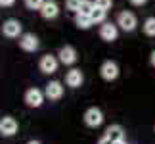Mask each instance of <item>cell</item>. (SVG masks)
<instances>
[{"mask_svg":"<svg viewBox=\"0 0 155 144\" xmlns=\"http://www.w3.org/2000/svg\"><path fill=\"white\" fill-rule=\"evenodd\" d=\"M84 125L86 127H90V129H98L100 125L104 123V111L100 110V108L96 106H92V108H88V110L84 111Z\"/></svg>","mask_w":155,"mask_h":144,"instance_id":"cell-1","label":"cell"},{"mask_svg":"<svg viewBox=\"0 0 155 144\" xmlns=\"http://www.w3.org/2000/svg\"><path fill=\"white\" fill-rule=\"evenodd\" d=\"M117 25L119 29H123L124 33H130V31H134L136 25H138V19H136V15L132 14V12H121V14L117 15Z\"/></svg>","mask_w":155,"mask_h":144,"instance_id":"cell-2","label":"cell"},{"mask_svg":"<svg viewBox=\"0 0 155 144\" xmlns=\"http://www.w3.org/2000/svg\"><path fill=\"white\" fill-rule=\"evenodd\" d=\"M44 98H46L44 91H40V88H37V87L29 88V91L25 92V104L29 108H40L44 104Z\"/></svg>","mask_w":155,"mask_h":144,"instance_id":"cell-3","label":"cell"},{"mask_svg":"<svg viewBox=\"0 0 155 144\" xmlns=\"http://www.w3.org/2000/svg\"><path fill=\"white\" fill-rule=\"evenodd\" d=\"M58 67H59V58L52 56V54H46V56H42V58H40V62H38V69L42 71V73H46V75L56 73Z\"/></svg>","mask_w":155,"mask_h":144,"instance_id":"cell-4","label":"cell"},{"mask_svg":"<svg viewBox=\"0 0 155 144\" xmlns=\"http://www.w3.org/2000/svg\"><path fill=\"white\" fill-rule=\"evenodd\" d=\"M117 37H119V25L117 23L104 21L102 27H100V39L105 40V43H113V40H117Z\"/></svg>","mask_w":155,"mask_h":144,"instance_id":"cell-5","label":"cell"},{"mask_svg":"<svg viewBox=\"0 0 155 144\" xmlns=\"http://www.w3.org/2000/svg\"><path fill=\"white\" fill-rule=\"evenodd\" d=\"M100 75H102L104 81H115L119 77V65L113 62V60H105L102 63V67H100Z\"/></svg>","mask_w":155,"mask_h":144,"instance_id":"cell-6","label":"cell"},{"mask_svg":"<svg viewBox=\"0 0 155 144\" xmlns=\"http://www.w3.org/2000/svg\"><path fill=\"white\" fill-rule=\"evenodd\" d=\"M21 31H23V25L17 19H6L4 25H2V33L8 39H19Z\"/></svg>","mask_w":155,"mask_h":144,"instance_id":"cell-7","label":"cell"},{"mask_svg":"<svg viewBox=\"0 0 155 144\" xmlns=\"http://www.w3.org/2000/svg\"><path fill=\"white\" fill-rule=\"evenodd\" d=\"M38 39H37V35H33V33H23L21 37H19V48L23 52H37L38 50Z\"/></svg>","mask_w":155,"mask_h":144,"instance_id":"cell-8","label":"cell"},{"mask_svg":"<svg viewBox=\"0 0 155 144\" xmlns=\"http://www.w3.org/2000/svg\"><path fill=\"white\" fill-rule=\"evenodd\" d=\"M58 58H59V63H63V65H73L77 62V50L73 46H69V44H65L59 48V52H58Z\"/></svg>","mask_w":155,"mask_h":144,"instance_id":"cell-9","label":"cell"},{"mask_svg":"<svg viewBox=\"0 0 155 144\" xmlns=\"http://www.w3.org/2000/svg\"><path fill=\"white\" fill-rule=\"evenodd\" d=\"M44 94H46V98L52 100V102L61 100V96H63V85L59 81H50L48 85H46V88H44Z\"/></svg>","mask_w":155,"mask_h":144,"instance_id":"cell-10","label":"cell"},{"mask_svg":"<svg viewBox=\"0 0 155 144\" xmlns=\"http://www.w3.org/2000/svg\"><path fill=\"white\" fill-rule=\"evenodd\" d=\"M84 83V75H82L81 69H69L67 75H65V85L71 88H79Z\"/></svg>","mask_w":155,"mask_h":144,"instance_id":"cell-11","label":"cell"},{"mask_svg":"<svg viewBox=\"0 0 155 144\" xmlns=\"http://www.w3.org/2000/svg\"><path fill=\"white\" fill-rule=\"evenodd\" d=\"M17 133V121L14 117H2L0 119V135L14 136Z\"/></svg>","mask_w":155,"mask_h":144,"instance_id":"cell-12","label":"cell"},{"mask_svg":"<svg viewBox=\"0 0 155 144\" xmlns=\"http://www.w3.org/2000/svg\"><path fill=\"white\" fill-rule=\"evenodd\" d=\"M38 12H40V15H42L44 19H56L58 14H59V6L54 2V0H46Z\"/></svg>","mask_w":155,"mask_h":144,"instance_id":"cell-13","label":"cell"},{"mask_svg":"<svg viewBox=\"0 0 155 144\" xmlns=\"http://www.w3.org/2000/svg\"><path fill=\"white\" fill-rule=\"evenodd\" d=\"M105 136L113 142H124V129L121 125H111L105 129Z\"/></svg>","mask_w":155,"mask_h":144,"instance_id":"cell-14","label":"cell"},{"mask_svg":"<svg viewBox=\"0 0 155 144\" xmlns=\"http://www.w3.org/2000/svg\"><path fill=\"white\" fill-rule=\"evenodd\" d=\"M75 23H77V27H79V29H90L94 25L92 17L86 15V14H77L75 15Z\"/></svg>","mask_w":155,"mask_h":144,"instance_id":"cell-15","label":"cell"},{"mask_svg":"<svg viewBox=\"0 0 155 144\" xmlns=\"http://www.w3.org/2000/svg\"><path fill=\"white\" fill-rule=\"evenodd\" d=\"M105 15H107V10H104V8H100V6L94 4V10H92V14H90L94 25H96V23H104L105 21Z\"/></svg>","mask_w":155,"mask_h":144,"instance_id":"cell-16","label":"cell"},{"mask_svg":"<svg viewBox=\"0 0 155 144\" xmlns=\"http://www.w3.org/2000/svg\"><path fill=\"white\" fill-rule=\"evenodd\" d=\"M142 27H144V33L147 37H155V17H147Z\"/></svg>","mask_w":155,"mask_h":144,"instance_id":"cell-17","label":"cell"},{"mask_svg":"<svg viewBox=\"0 0 155 144\" xmlns=\"http://www.w3.org/2000/svg\"><path fill=\"white\" fill-rule=\"evenodd\" d=\"M92 10H94V2H90V0H82L81 10L77 12V14H86V15H90V14H92Z\"/></svg>","mask_w":155,"mask_h":144,"instance_id":"cell-18","label":"cell"},{"mask_svg":"<svg viewBox=\"0 0 155 144\" xmlns=\"http://www.w3.org/2000/svg\"><path fill=\"white\" fill-rule=\"evenodd\" d=\"M81 4H82V0H65V6H67V10L75 12V14L81 10Z\"/></svg>","mask_w":155,"mask_h":144,"instance_id":"cell-19","label":"cell"},{"mask_svg":"<svg viewBox=\"0 0 155 144\" xmlns=\"http://www.w3.org/2000/svg\"><path fill=\"white\" fill-rule=\"evenodd\" d=\"M46 0H25V6L29 10H40Z\"/></svg>","mask_w":155,"mask_h":144,"instance_id":"cell-20","label":"cell"},{"mask_svg":"<svg viewBox=\"0 0 155 144\" xmlns=\"http://www.w3.org/2000/svg\"><path fill=\"white\" fill-rule=\"evenodd\" d=\"M94 4L100 6V8H104V10H111L113 0H94Z\"/></svg>","mask_w":155,"mask_h":144,"instance_id":"cell-21","label":"cell"},{"mask_svg":"<svg viewBox=\"0 0 155 144\" xmlns=\"http://www.w3.org/2000/svg\"><path fill=\"white\" fill-rule=\"evenodd\" d=\"M98 144H115V142H113V140H109V139H107V136L104 135L102 139H100V142H98Z\"/></svg>","mask_w":155,"mask_h":144,"instance_id":"cell-22","label":"cell"},{"mask_svg":"<svg viewBox=\"0 0 155 144\" xmlns=\"http://www.w3.org/2000/svg\"><path fill=\"white\" fill-rule=\"evenodd\" d=\"M147 2V0H130V4H132V6H144Z\"/></svg>","mask_w":155,"mask_h":144,"instance_id":"cell-23","label":"cell"},{"mask_svg":"<svg viewBox=\"0 0 155 144\" xmlns=\"http://www.w3.org/2000/svg\"><path fill=\"white\" fill-rule=\"evenodd\" d=\"M0 2H2V6H14L15 0H0Z\"/></svg>","mask_w":155,"mask_h":144,"instance_id":"cell-24","label":"cell"},{"mask_svg":"<svg viewBox=\"0 0 155 144\" xmlns=\"http://www.w3.org/2000/svg\"><path fill=\"white\" fill-rule=\"evenodd\" d=\"M150 60H151V65H153V67H155V50L151 52V58H150Z\"/></svg>","mask_w":155,"mask_h":144,"instance_id":"cell-25","label":"cell"},{"mask_svg":"<svg viewBox=\"0 0 155 144\" xmlns=\"http://www.w3.org/2000/svg\"><path fill=\"white\" fill-rule=\"evenodd\" d=\"M27 144H42V142H38V140H29Z\"/></svg>","mask_w":155,"mask_h":144,"instance_id":"cell-26","label":"cell"},{"mask_svg":"<svg viewBox=\"0 0 155 144\" xmlns=\"http://www.w3.org/2000/svg\"><path fill=\"white\" fill-rule=\"evenodd\" d=\"M0 6H2V2H0Z\"/></svg>","mask_w":155,"mask_h":144,"instance_id":"cell-27","label":"cell"}]
</instances>
